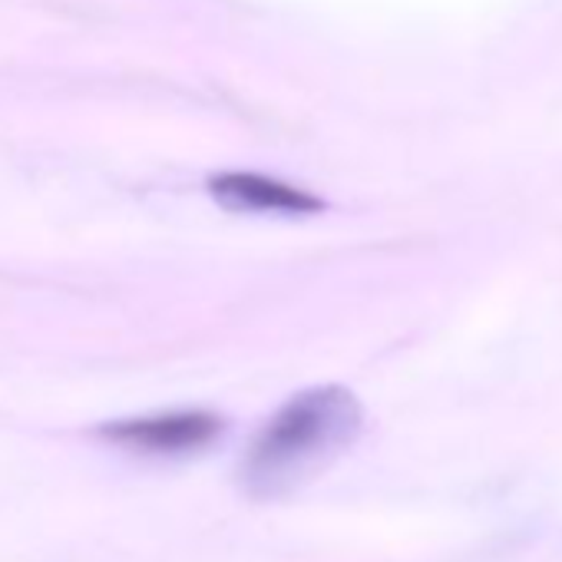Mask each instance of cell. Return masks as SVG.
Masks as SVG:
<instances>
[{"instance_id":"1","label":"cell","mask_w":562,"mask_h":562,"mask_svg":"<svg viewBox=\"0 0 562 562\" xmlns=\"http://www.w3.org/2000/svg\"><path fill=\"white\" fill-rule=\"evenodd\" d=\"M364 427L361 401L341 384L308 387L281 404L241 460V486L258 499L289 496L355 447Z\"/></svg>"},{"instance_id":"2","label":"cell","mask_w":562,"mask_h":562,"mask_svg":"<svg viewBox=\"0 0 562 562\" xmlns=\"http://www.w3.org/2000/svg\"><path fill=\"white\" fill-rule=\"evenodd\" d=\"M222 417L212 411H166L149 417L113 420L100 434L120 447L143 453H192L209 447L222 434Z\"/></svg>"},{"instance_id":"3","label":"cell","mask_w":562,"mask_h":562,"mask_svg":"<svg viewBox=\"0 0 562 562\" xmlns=\"http://www.w3.org/2000/svg\"><path fill=\"white\" fill-rule=\"evenodd\" d=\"M209 192L222 209L241 215H312L325 209V202L308 189L258 172H218L209 179Z\"/></svg>"}]
</instances>
